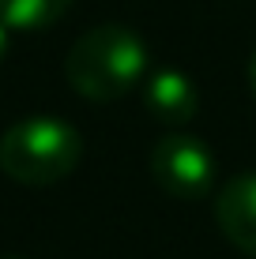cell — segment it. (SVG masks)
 Segmentation results:
<instances>
[{"label":"cell","instance_id":"277c9868","mask_svg":"<svg viewBox=\"0 0 256 259\" xmlns=\"http://www.w3.org/2000/svg\"><path fill=\"white\" fill-rule=\"evenodd\" d=\"M215 222L237 252L256 259V169L230 177L215 195Z\"/></svg>","mask_w":256,"mask_h":259},{"label":"cell","instance_id":"6da1fadb","mask_svg":"<svg viewBox=\"0 0 256 259\" xmlns=\"http://www.w3.org/2000/svg\"><path fill=\"white\" fill-rule=\"evenodd\" d=\"M64 75L79 98L117 102L132 94L147 75V41L132 26L102 23L91 26L64 57Z\"/></svg>","mask_w":256,"mask_h":259},{"label":"cell","instance_id":"ba28073f","mask_svg":"<svg viewBox=\"0 0 256 259\" xmlns=\"http://www.w3.org/2000/svg\"><path fill=\"white\" fill-rule=\"evenodd\" d=\"M4 57H8V26L0 23V60H4Z\"/></svg>","mask_w":256,"mask_h":259},{"label":"cell","instance_id":"5b68a950","mask_svg":"<svg viewBox=\"0 0 256 259\" xmlns=\"http://www.w3.org/2000/svg\"><path fill=\"white\" fill-rule=\"evenodd\" d=\"M143 105L147 113L166 124V128H185V124L196 120L200 113V94L192 87V79L177 68H162L155 75H147L143 83Z\"/></svg>","mask_w":256,"mask_h":259},{"label":"cell","instance_id":"7a4b0ae2","mask_svg":"<svg viewBox=\"0 0 256 259\" xmlns=\"http://www.w3.org/2000/svg\"><path fill=\"white\" fill-rule=\"evenodd\" d=\"M83 158V136L60 117H26L0 136V173L26 188L64 181Z\"/></svg>","mask_w":256,"mask_h":259},{"label":"cell","instance_id":"3957f363","mask_svg":"<svg viewBox=\"0 0 256 259\" xmlns=\"http://www.w3.org/2000/svg\"><path fill=\"white\" fill-rule=\"evenodd\" d=\"M151 177L166 195L196 203L215 188V158L204 139L170 132L151 147Z\"/></svg>","mask_w":256,"mask_h":259},{"label":"cell","instance_id":"8992f818","mask_svg":"<svg viewBox=\"0 0 256 259\" xmlns=\"http://www.w3.org/2000/svg\"><path fill=\"white\" fill-rule=\"evenodd\" d=\"M72 8V0H0V23L8 30H46Z\"/></svg>","mask_w":256,"mask_h":259},{"label":"cell","instance_id":"52a82bcc","mask_svg":"<svg viewBox=\"0 0 256 259\" xmlns=\"http://www.w3.org/2000/svg\"><path fill=\"white\" fill-rule=\"evenodd\" d=\"M249 87H252V94H256V49H252V57H249Z\"/></svg>","mask_w":256,"mask_h":259}]
</instances>
